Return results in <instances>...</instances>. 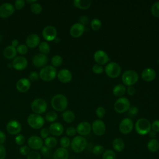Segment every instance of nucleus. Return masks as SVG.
I'll use <instances>...</instances> for the list:
<instances>
[{"label":"nucleus","instance_id":"2eb2a0df","mask_svg":"<svg viewBox=\"0 0 159 159\" xmlns=\"http://www.w3.org/2000/svg\"><path fill=\"white\" fill-rule=\"evenodd\" d=\"M27 60L22 56L16 57L15 58L13 59L12 63L13 68L18 71H22L24 70L27 66Z\"/></svg>","mask_w":159,"mask_h":159},{"label":"nucleus","instance_id":"de8ad7c7","mask_svg":"<svg viewBox=\"0 0 159 159\" xmlns=\"http://www.w3.org/2000/svg\"><path fill=\"white\" fill-rule=\"evenodd\" d=\"M96 116L99 119L103 118L104 116L106 114V110H105V109L103 107H102V106L98 107L96 109Z\"/></svg>","mask_w":159,"mask_h":159},{"label":"nucleus","instance_id":"58836bf2","mask_svg":"<svg viewBox=\"0 0 159 159\" xmlns=\"http://www.w3.org/2000/svg\"><path fill=\"white\" fill-rule=\"evenodd\" d=\"M40 152L44 157L47 158H50L53 156L51 148L46 147L45 145H43V147L40 148Z\"/></svg>","mask_w":159,"mask_h":159},{"label":"nucleus","instance_id":"aec40b11","mask_svg":"<svg viewBox=\"0 0 159 159\" xmlns=\"http://www.w3.org/2000/svg\"><path fill=\"white\" fill-rule=\"evenodd\" d=\"M47 56L42 53H38L35 55L32 59V63L37 68L44 67L45 65L47 63Z\"/></svg>","mask_w":159,"mask_h":159},{"label":"nucleus","instance_id":"ea45409f","mask_svg":"<svg viewBox=\"0 0 159 159\" xmlns=\"http://www.w3.org/2000/svg\"><path fill=\"white\" fill-rule=\"evenodd\" d=\"M57 117H58V116L55 112L50 111L48 113H47V114L45 115V119L48 122H54L55 120H56Z\"/></svg>","mask_w":159,"mask_h":159},{"label":"nucleus","instance_id":"5701e85b","mask_svg":"<svg viewBox=\"0 0 159 159\" xmlns=\"http://www.w3.org/2000/svg\"><path fill=\"white\" fill-rule=\"evenodd\" d=\"M141 77L145 81H152L156 77V72L153 68H147L142 71Z\"/></svg>","mask_w":159,"mask_h":159},{"label":"nucleus","instance_id":"37998d69","mask_svg":"<svg viewBox=\"0 0 159 159\" xmlns=\"http://www.w3.org/2000/svg\"><path fill=\"white\" fill-rule=\"evenodd\" d=\"M92 152L94 155H101L104 152V148L102 145H96L94 146V147L93 148Z\"/></svg>","mask_w":159,"mask_h":159},{"label":"nucleus","instance_id":"72a5a7b5","mask_svg":"<svg viewBox=\"0 0 159 159\" xmlns=\"http://www.w3.org/2000/svg\"><path fill=\"white\" fill-rule=\"evenodd\" d=\"M45 145L50 148H54L57 144V140L54 137H48L45 139Z\"/></svg>","mask_w":159,"mask_h":159},{"label":"nucleus","instance_id":"20e7f679","mask_svg":"<svg viewBox=\"0 0 159 159\" xmlns=\"http://www.w3.org/2000/svg\"><path fill=\"white\" fill-rule=\"evenodd\" d=\"M71 147L75 153H81L87 146L86 139L81 135L75 137L71 142Z\"/></svg>","mask_w":159,"mask_h":159},{"label":"nucleus","instance_id":"9d476101","mask_svg":"<svg viewBox=\"0 0 159 159\" xmlns=\"http://www.w3.org/2000/svg\"><path fill=\"white\" fill-rule=\"evenodd\" d=\"M14 6L9 2H4L0 6V17L7 18L14 12Z\"/></svg>","mask_w":159,"mask_h":159},{"label":"nucleus","instance_id":"680f3d73","mask_svg":"<svg viewBox=\"0 0 159 159\" xmlns=\"http://www.w3.org/2000/svg\"><path fill=\"white\" fill-rule=\"evenodd\" d=\"M127 92L129 95H130V96L134 95L135 93V88L133 86H128Z\"/></svg>","mask_w":159,"mask_h":159},{"label":"nucleus","instance_id":"4468645a","mask_svg":"<svg viewBox=\"0 0 159 159\" xmlns=\"http://www.w3.org/2000/svg\"><path fill=\"white\" fill-rule=\"evenodd\" d=\"M27 143L30 148L34 150H40L43 147V142L42 138L40 137L37 135H32L28 139Z\"/></svg>","mask_w":159,"mask_h":159},{"label":"nucleus","instance_id":"3c124183","mask_svg":"<svg viewBox=\"0 0 159 159\" xmlns=\"http://www.w3.org/2000/svg\"><path fill=\"white\" fill-rule=\"evenodd\" d=\"M14 6L17 10H20L25 6V1L24 0H16L14 2Z\"/></svg>","mask_w":159,"mask_h":159},{"label":"nucleus","instance_id":"13d9d810","mask_svg":"<svg viewBox=\"0 0 159 159\" xmlns=\"http://www.w3.org/2000/svg\"><path fill=\"white\" fill-rule=\"evenodd\" d=\"M79 20H80V24H83V25H85L88 24V23L89 22V19L86 16H82L80 17Z\"/></svg>","mask_w":159,"mask_h":159},{"label":"nucleus","instance_id":"f03ea898","mask_svg":"<svg viewBox=\"0 0 159 159\" xmlns=\"http://www.w3.org/2000/svg\"><path fill=\"white\" fill-rule=\"evenodd\" d=\"M135 129L139 135H145L151 130V124L146 118H140L135 122Z\"/></svg>","mask_w":159,"mask_h":159},{"label":"nucleus","instance_id":"473e14b6","mask_svg":"<svg viewBox=\"0 0 159 159\" xmlns=\"http://www.w3.org/2000/svg\"><path fill=\"white\" fill-rule=\"evenodd\" d=\"M39 50L40 52V53L47 55L50 51V47L47 42H42L39 45Z\"/></svg>","mask_w":159,"mask_h":159},{"label":"nucleus","instance_id":"b1692460","mask_svg":"<svg viewBox=\"0 0 159 159\" xmlns=\"http://www.w3.org/2000/svg\"><path fill=\"white\" fill-rule=\"evenodd\" d=\"M50 133L54 136L61 135L64 131V127L63 125L59 122H54L50 124L49 126Z\"/></svg>","mask_w":159,"mask_h":159},{"label":"nucleus","instance_id":"c756f323","mask_svg":"<svg viewBox=\"0 0 159 159\" xmlns=\"http://www.w3.org/2000/svg\"><path fill=\"white\" fill-rule=\"evenodd\" d=\"M147 147L150 152H156L159 150V141L156 139H152L148 142Z\"/></svg>","mask_w":159,"mask_h":159},{"label":"nucleus","instance_id":"0e129e2a","mask_svg":"<svg viewBox=\"0 0 159 159\" xmlns=\"http://www.w3.org/2000/svg\"><path fill=\"white\" fill-rule=\"evenodd\" d=\"M11 45L16 48V47H17L19 45V41L17 39H14L11 42Z\"/></svg>","mask_w":159,"mask_h":159},{"label":"nucleus","instance_id":"a211bd4d","mask_svg":"<svg viewBox=\"0 0 159 159\" xmlns=\"http://www.w3.org/2000/svg\"><path fill=\"white\" fill-rule=\"evenodd\" d=\"M85 30V27L83 24L78 23H75L71 27L70 29V35L74 38H78L81 37Z\"/></svg>","mask_w":159,"mask_h":159},{"label":"nucleus","instance_id":"09e8293b","mask_svg":"<svg viewBox=\"0 0 159 159\" xmlns=\"http://www.w3.org/2000/svg\"><path fill=\"white\" fill-rule=\"evenodd\" d=\"M19 152L22 155H28L30 152V148L27 145H22L19 148Z\"/></svg>","mask_w":159,"mask_h":159},{"label":"nucleus","instance_id":"bf43d9fd","mask_svg":"<svg viewBox=\"0 0 159 159\" xmlns=\"http://www.w3.org/2000/svg\"><path fill=\"white\" fill-rule=\"evenodd\" d=\"M129 111V114L131 116H135V114H137L139 112V109L137 107L135 106H132L130 107V108L128 110Z\"/></svg>","mask_w":159,"mask_h":159},{"label":"nucleus","instance_id":"7c9ffc66","mask_svg":"<svg viewBox=\"0 0 159 159\" xmlns=\"http://www.w3.org/2000/svg\"><path fill=\"white\" fill-rule=\"evenodd\" d=\"M126 88L125 86L121 84H119L115 86L112 89V93L115 96L122 97L125 93Z\"/></svg>","mask_w":159,"mask_h":159},{"label":"nucleus","instance_id":"4d7b16f0","mask_svg":"<svg viewBox=\"0 0 159 159\" xmlns=\"http://www.w3.org/2000/svg\"><path fill=\"white\" fill-rule=\"evenodd\" d=\"M6 155V150L4 145H0V159H5Z\"/></svg>","mask_w":159,"mask_h":159},{"label":"nucleus","instance_id":"4be33fe9","mask_svg":"<svg viewBox=\"0 0 159 159\" xmlns=\"http://www.w3.org/2000/svg\"><path fill=\"white\" fill-rule=\"evenodd\" d=\"M30 88V81L27 78H20L16 83V88L20 93L27 92Z\"/></svg>","mask_w":159,"mask_h":159},{"label":"nucleus","instance_id":"6e6552de","mask_svg":"<svg viewBox=\"0 0 159 159\" xmlns=\"http://www.w3.org/2000/svg\"><path fill=\"white\" fill-rule=\"evenodd\" d=\"M130 107L129 100L125 97H120L114 103V107L117 113H124L129 110Z\"/></svg>","mask_w":159,"mask_h":159},{"label":"nucleus","instance_id":"423d86ee","mask_svg":"<svg viewBox=\"0 0 159 159\" xmlns=\"http://www.w3.org/2000/svg\"><path fill=\"white\" fill-rule=\"evenodd\" d=\"M139 80L138 73L132 70L125 71L122 76V80L124 84L129 86H133Z\"/></svg>","mask_w":159,"mask_h":159},{"label":"nucleus","instance_id":"ddd939ff","mask_svg":"<svg viewBox=\"0 0 159 159\" xmlns=\"http://www.w3.org/2000/svg\"><path fill=\"white\" fill-rule=\"evenodd\" d=\"M57 29L52 25H47L44 27L42 31L43 39L47 41H52L57 38Z\"/></svg>","mask_w":159,"mask_h":159},{"label":"nucleus","instance_id":"a878e982","mask_svg":"<svg viewBox=\"0 0 159 159\" xmlns=\"http://www.w3.org/2000/svg\"><path fill=\"white\" fill-rule=\"evenodd\" d=\"M69 153L66 148L60 147L55 150L53 153V159H68Z\"/></svg>","mask_w":159,"mask_h":159},{"label":"nucleus","instance_id":"c03bdc74","mask_svg":"<svg viewBox=\"0 0 159 159\" xmlns=\"http://www.w3.org/2000/svg\"><path fill=\"white\" fill-rule=\"evenodd\" d=\"M16 50H17V52H18L19 54L25 55L28 52V48L27 45L24 44H20L17 47Z\"/></svg>","mask_w":159,"mask_h":159},{"label":"nucleus","instance_id":"6e6d98bb","mask_svg":"<svg viewBox=\"0 0 159 159\" xmlns=\"http://www.w3.org/2000/svg\"><path fill=\"white\" fill-rule=\"evenodd\" d=\"M39 78V74L35 71H32L29 75V80L31 81H37Z\"/></svg>","mask_w":159,"mask_h":159},{"label":"nucleus","instance_id":"1a4fd4ad","mask_svg":"<svg viewBox=\"0 0 159 159\" xmlns=\"http://www.w3.org/2000/svg\"><path fill=\"white\" fill-rule=\"evenodd\" d=\"M32 111L37 114L44 113L47 109V104L46 101L42 98H37L34 99L31 104Z\"/></svg>","mask_w":159,"mask_h":159},{"label":"nucleus","instance_id":"603ef678","mask_svg":"<svg viewBox=\"0 0 159 159\" xmlns=\"http://www.w3.org/2000/svg\"><path fill=\"white\" fill-rule=\"evenodd\" d=\"M76 134V129L73 127H69L66 129V134L69 137H73Z\"/></svg>","mask_w":159,"mask_h":159},{"label":"nucleus","instance_id":"c85d7f7f","mask_svg":"<svg viewBox=\"0 0 159 159\" xmlns=\"http://www.w3.org/2000/svg\"><path fill=\"white\" fill-rule=\"evenodd\" d=\"M112 146L116 152H120L125 148V143L122 139L120 138H116L112 143Z\"/></svg>","mask_w":159,"mask_h":159},{"label":"nucleus","instance_id":"5fc2aeb1","mask_svg":"<svg viewBox=\"0 0 159 159\" xmlns=\"http://www.w3.org/2000/svg\"><path fill=\"white\" fill-rule=\"evenodd\" d=\"M151 129L155 132H159V120H154L151 124Z\"/></svg>","mask_w":159,"mask_h":159},{"label":"nucleus","instance_id":"412c9836","mask_svg":"<svg viewBox=\"0 0 159 159\" xmlns=\"http://www.w3.org/2000/svg\"><path fill=\"white\" fill-rule=\"evenodd\" d=\"M57 78L60 82L66 83L71 80L72 74L69 70L63 68L58 71L57 74Z\"/></svg>","mask_w":159,"mask_h":159},{"label":"nucleus","instance_id":"a19ab883","mask_svg":"<svg viewBox=\"0 0 159 159\" xmlns=\"http://www.w3.org/2000/svg\"><path fill=\"white\" fill-rule=\"evenodd\" d=\"M151 13L155 17H159V1L155 2L151 7Z\"/></svg>","mask_w":159,"mask_h":159},{"label":"nucleus","instance_id":"f704fd0d","mask_svg":"<svg viewBox=\"0 0 159 159\" xmlns=\"http://www.w3.org/2000/svg\"><path fill=\"white\" fill-rule=\"evenodd\" d=\"M51 63L52 66L54 67L60 66L63 63V58L58 55H54L51 59Z\"/></svg>","mask_w":159,"mask_h":159},{"label":"nucleus","instance_id":"c9c22d12","mask_svg":"<svg viewBox=\"0 0 159 159\" xmlns=\"http://www.w3.org/2000/svg\"><path fill=\"white\" fill-rule=\"evenodd\" d=\"M102 159H117L115 152L111 149H107L102 153Z\"/></svg>","mask_w":159,"mask_h":159},{"label":"nucleus","instance_id":"bb28decb","mask_svg":"<svg viewBox=\"0 0 159 159\" xmlns=\"http://www.w3.org/2000/svg\"><path fill=\"white\" fill-rule=\"evenodd\" d=\"M17 53V52L15 47H12V45H9L4 48L3 52V55L8 60H11L16 57Z\"/></svg>","mask_w":159,"mask_h":159},{"label":"nucleus","instance_id":"0eeeda50","mask_svg":"<svg viewBox=\"0 0 159 159\" xmlns=\"http://www.w3.org/2000/svg\"><path fill=\"white\" fill-rule=\"evenodd\" d=\"M104 71L109 77L111 78H116L120 75L121 68L117 63L113 61L107 64L105 66Z\"/></svg>","mask_w":159,"mask_h":159},{"label":"nucleus","instance_id":"dca6fc26","mask_svg":"<svg viewBox=\"0 0 159 159\" xmlns=\"http://www.w3.org/2000/svg\"><path fill=\"white\" fill-rule=\"evenodd\" d=\"M22 127L19 122L16 120H11L7 124L6 129L9 134L11 135L18 134L21 130Z\"/></svg>","mask_w":159,"mask_h":159},{"label":"nucleus","instance_id":"7ed1b4c3","mask_svg":"<svg viewBox=\"0 0 159 159\" xmlns=\"http://www.w3.org/2000/svg\"><path fill=\"white\" fill-rule=\"evenodd\" d=\"M57 76L56 68L51 65H47L43 67L39 73V76L43 81H50L53 80Z\"/></svg>","mask_w":159,"mask_h":159},{"label":"nucleus","instance_id":"6ab92c4d","mask_svg":"<svg viewBox=\"0 0 159 159\" xmlns=\"http://www.w3.org/2000/svg\"><path fill=\"white\" fill-rule=\"evenodd\" d=\"M76 132L81 136L88 135L91 131V125L86 121H83L78 124L76 128Z\"/></svg>","mask_w":159,"mask_h":159},{"label":"nucleus","instance_id":"9b49d317","mask_svg":"<svg viewBox=\"0 0 159 159\" xmlns=\"http://www.w3.org/2000/svg\"><path fill=\"white\" fill-rule=\"evenodd\" d=\"M134 123L129 118H124L119 124V131L123 134H129L133 129Z\"/></svg>","mask_w":159,"mask_h":159},{"label":"nucleus","instance_id":"39448f33","mask_svg":"<svg viewBox=\"0 0 159 159\" xmlns=\"http://www.w3.org/2000/svg\"><path fill=\"white\" fill-rule=\"evenodd\" d=\"M44 118L37 114H31L27 117V123L29 125L34 129H39L44 125Z\"/></svg>","mask_w":159,"mask_h":159},{"label":"nucleus","instance_id":"a18cd8bd","mask_svg":"<svg viewBox=\"0 0 159 159\" xmlns=\"http://www.w3.org/2000/svg\"><path fill=\"white\" fill-rule=\"evenodd\" d=\"M27 159H41V156L38 152L33 150L30 151V152L28 154Z\"/></svg>","mask_w":159,"mask_h":159},{"label":"nucleus","instance_id":"69168bd1","mask_svg":"<svg viewBox=\"0 0 159 159\" xmlns=\"http://www.w3.org/2000/svg\"><path fill=\"white\" fill-rule=\"evenodd\" d=\"M27 2H28V3H30V4H33V3H35V2H37V1H27Z\"/></svg>","mask_w":159,"mask_h":159},{"label":"nucleus","instance_id":"2f4dec72","mask_svg":"<svg viewBox=\"0 0 159 159\" xmlns=\"http://www.w3.org/2000/svg\"><path fill=\"white\" fill-rule=\"evenodd\" d=\"M62 117L64 121H65L67 123H71L75 119V114L71 111H65L63 114H62Z\"/></svg>","mask_w":159,"mask_h":159},{"label":"nucleus","instance_id":"e433bc0d","mask_svg":"<svg viewBox=\"0 0 159 159\" xmlns=\"http://www.w3.org/2000/svg\"><path fill=\"white\" fill-rule=\"evenodd\" d=\"M101 26H102V22L98 18H94L91 21V27L94 31L99 30Z\"/></svg>","mask_w":159,"mask_h":159},{"label":"nucleus","instance_id":"393cba45","mask_svg":"<svg viewBox=\"0 0 159 159\" xmlns=\"http://www.w3.org/2000/svg\"><path fill=\"white\" fill-rule=\"evenodd\" d=\"M40 37L36 34H30L26 39V45L28 47L33 48L40 44Z\"/></svg>","mask_w":159,"mask_h":159},{"label":"nucleus","instance_id":"e2e57ef3","mask_svg":"<svg viewBox=\"0 0 159 159\" xmlns=\"http://www.w3.org/2000/svg\"><path fill=\"white\" fill-rule=\"evenodd\" d=\"M148 135H149V137L152 139H155V137L157 136V132H155V131L153 130H150V132L148 133Z\"/></svg>","mask_w":159,"mask_h":159},{"label":"nucleus","instance_id":"338daca9","mask_svg":"<svg viewBox=\"0 0 159 159\" xmlns=\"http://www.w3.org/2000/svg\"><path fill=\"white\" fill-rule=\"evenodd\" d=\"M20 159H21V158H20Z\"/></svg>","mask_w":159,"mask_h":159},{"label":"nucleus","instance_id":"79ce46f5","mask_svg":"<svg viewBox=\"0 0 159 159\" xmlns=\"http://www.w3.org/2000/svg\"><path fill=\"white\" fill-rule=\"evenodd\" d=\"M60 144L61 147L66 148L71 144V142H70V139L68 137L64 136V137H62L60 139Z\"/></svg>","mask_w":159,"mask_h":159},{"label":"nucleus","instance_id":"4c0bfd02","mask_svg":"<svg viewBox=\"0 0 159 159\" xmlns=\"http://www.w3.org/2000/svg\"><path fill=\"white\" fill-rule=\"evenodd\" d=\"M30 11L35 14H39L42 11V6L37 2H35L30 4Z\"/></svg>","mask_w":159,"mask_h":159},{"label":"nucleus","instance_id":"8fccbe9b","mask_svg":"<svg viewBox=\"0 0 159 159\" xmlns=\"http://www.w3.org/2000/svg\"><path fill=\"white\" fill-rule=\"evenodd\" d=\"M15 142L19 145H22L25 142V137L22 134H18L15 137Z\"/></svg>","mask_w":159,"mask_h":159},{"label":"nucleus","instance_id":"f3484780","mask_svg":"<svg viewBox=\"0 0 159 159\" xmlns=\"http://www.w3.org/2000/svg\"><path fill=\"white\" fill-rule=\"evenodd\" d=\"M94 59L97 64L102 65L106 64L109 61V57L108 55L103 50H97L94 54Z\"/></svg>","mask_w":159,"mask_h":159},{"label":"nucleus","instance_id":"f257e3e1","mask_svg":"<svg viewBox=\"0 0 159 159\" xmlns=\"http://www.w3.org/2000/svg\"><path fill=\"white\" fill-rule=\"evenodd\" d=\"M51 105L55 111L61 112L66 109L68 106V99L65 95L58 94L52 98Z\"/></svg>","mask_w":159,"mask_h":159},{"label":"nucleus","instance_id":"f8f14e48","mask_svg":"<svg viewBox=\"0 0 159 159\" xmlns=\"http://www.w3.org/2000/svg\"><path fill=\"white\" fill-rule=\"evenodd\" d=\"M106 125L101 119L95 120L91 125V129L94 134L98 136L102 135L106 132Z\"/></svg>","mask_w":159,"mask_h":159},{"label":"nucleus","instance_id":"864d4df0","mask_svg":"<svg viewBox=\"0 0 159 159\" xmlns=\"http://www.w3.org/2000/svg\"><path fill=\"white\" fill-rule=\"evenodd\" d=\"M49 134H50V131L49 129L47 128H43L42 129H41L40 132V135L41 136V138L42 139H46L48 137H49Z\"/></svg>","mask_w":159,"mask_h":159},{"label":"nucleus","instance_id":"cd10ccee","mask_svg":"<svg viewBox=\"0 0 159 159\" xmlns=\"http://www.w3.org/2000/svg\"><path fill=\"white\" fill-rule=\"evenodd\" d=\"M90 0H75L73 1L74 6L80 9H88L91 5Z\"/></svg>","mask_w":159,"mask_h":159},{"label":"nucleus","instance_id":"052dcab7","mask_svg":"<svg viewBox=\"0 0 159 159\" xmlns=\"http://www.w3.org/2000/svg\"><path fill=\"white\" fill-rule=\"evenodd\" d=\"M6 139V134L2 130H0V145H2L5 142Z\"/></svg>","mask_w":159,"mask_h":159},{"label":"nucleus","instance_id":"49530a36","mask_svg":"<svg viewBox=\"0 0 159 159\" xmlns=\"http://www.w3.org/2000/svg\"><path fill=\"white\" fill-rule=\"evenodd\" d=\"M92 70L96 74H101L104 71V70L102 65H100L96 63L93 66Z\"/></svg>","mask_w":159,"mask_h":159}]
</instances>
